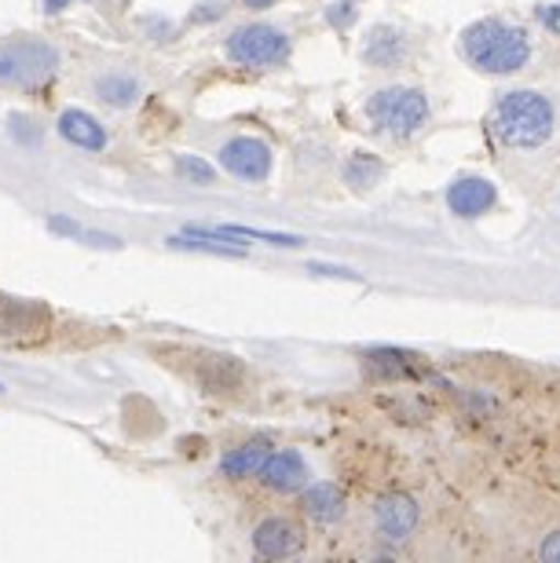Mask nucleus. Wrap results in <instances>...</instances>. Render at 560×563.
Masks as SVG:
<instances>
[{"mask_svg":"<svg viewBox=\"0 0 560 563\" xmlns=\"http://www.w3.org/2000/svg\"><path fill=\"white\" fill-rule=\"evenodd\" d=\"M59 70V52L41 37H15L0 44V85L4 88H37Z\"/></svg>","mask_w":560,"mask_h":563,"instance_id":"obj_3","label":"nucleus"},{"mask_svg":"<svg viewBox=\"0 0 560 563\" xmlns=\"http://www.w3.org/2000/svg\"><path fill=\"white\" fill-rule=\"evenodd\" d=\"M311 272H316V275H333V278H344V282H360V275L344 272V267H319V264H311Z\"/></svg>","mask_w":560,"mask_h":563,"instance_id":"obj_27","label":"nucleus"},{"mask_svg":"<svg viewBox=\"0 0 560 563\" xmlns=\"http://www.w3.org/2000/svg\"><path fill=\"white\" fill-rule=\"evenodd\" d=\"M59 136L66 143L81 146V151H103V146H107L103 125H99L88 110H63V114H59Z\"/></svg>","mask_w":560,"mask_h":563,"instance_id":"obj_15","label":"nucleus"},{"mask_svg":"<svg viewBox=\"0 0 560 563\" xmlns=\"http://www.w3.org/2000/svg\"><path fill=\"white\" fill-rule=\"evenodd\" d=\"M410 55V41L407 33L396 26H374L363 41V63L374 66V70H392V66H403Z\"/></svg>","mask_w":560,"mask_h":563,"instance_id":"obj_13","label":"nucleus"},{"mask_svg":"<svg viewBox=\"0 0 560 563\" xmlns=\"http://www.w3.org/2000/svg\"><path fill=\"white\" fill-rule=\"evenodd\" d=\"M250 11H264V8H275V0H242Z\"/></svg>","mask_w":560,"mask_h":563,"instance_id":"obj_29","label":"nucleus"},{"mask_svg":"<svg viewBox=\"0 0 560 563\" xmlns=\"http://www.w3.org/2000/svg\"><path fill=\"white\" fill-rule=\"evenodd\" d=\"M462 55L480 74H517L531 59V37L502 19H480L462 33Z\"/></svg>","mask_w":560,"mask_h":563,"instance_id":"obj_2","label":"nucleus"},{"mask_svg":"<svg viewBox=\"0 0 560 563\" xmlns=\"http://www.w3.org/2000/svg\"><path fill=\"white\" fill-rule=\"evenodd\" d=\"M327 22H330L333 30H349L352 22H355L352 0H338V4H330V8H327Z\"/></svg>","mask_w":560,"mask_h":563,"instance_id":"obj_23","label":"nucleus"},{"mask_svg":"<svg viewBox=\"0 0 560 563\" xmlns=\"http://www.w3.org/2000/svg\"><path fill=\"white\" fill-rule=\"evenodd\" d=\"M256 476H261V483L267 490L297 494V490H305V483H308V465L297 450H272V454L264 457V465Z\"/></svg>","mask_w":560,"mask_h":563,"instance_id":"obj_11","label":"nucleus"},{"mask_svg":"<svg viewBox=\"0 0 560 563\" xmlns=\"http://www.w3.org/2000/svg\"><path fill=\"white\" fill-rule=\"evenodd\" d=\"M96 96L110 107H132L140 99V81L129 74H103L96 81Z\"/></svg>","mask_w":560,"mask_h":563,"instance_id":"obj_20","label":"nucleus"},{"mask_svg":"<svg viewBox=\"0 0 560 563\" xmlns=\"http://www.w3.org/2000/svg\"><path fill=\"white\" fill-rule=\"evenodd\" d=\"M366 118L385 132V136H399L407 140L414 136L425 121H429V96L421 88H381L366 103Z\"/></svg>","mask_w":560,"mask_h":563,"instance_id":"obj_4","label":"nucleus"},{"mask_svg":"<svg viewBox=\"0 0 560 563\" xmlns=\"http://www.w3.org/2000/svg\"><path fill=\"white\" fill-rule=\"evenodd\" d=\"M48 322L52 311L41 300L0 297V336H33L48 330Z\"/></svg>","mask_w":560,"mask_h":563,"instance_id":"obj_10","label":"nucleus"},{"mask_svg":"<svg viewBox=\"0 0 560 563\" xmlns=\"http://www.w3.org/2000/svg\"><path fill=\"white\" fill-rule=\"evenodd\" d=\"M220 165L245 184H264L272 176V146L256 136H234L220 146Z\"/></svg>","mask_w":560,"mask_h":563,"instance_id":"obj_6","label":"nucleus"},{"mask_svg":"<svg viewBox=\"0 0 560 563\" xmlns=\"http://www.w3.org/2000/svg\"><path fill=\"white\" fill-rule=\"evenodd\" d=\"M195 377L198 385L212 391V396H231L245 385V369L234 355H220V352H209V355H198L195 363Z\"/></svg>","mask_w":560,"mask_h":563,"instance_id":"obj_12","label":"nucleus"},{"mask_svg":"<svg viewBox=\"0 0 560 563\" xmlns=\"http://www.w3.org/2000/svg\"><path fill=\"white\" fill-rule=\"evenodd\" d=\"M176 173H180L187 184H195V187H209L212 179H217V173H212V165L206 162V157H195V154L176 157Z\"/></svg>","mask_w":560,"mask_h":563,"instance_id":"obj_22","label":"nucleus"},{"mask_svg":"<svg viewBox=\"0 0 560 563\" xmlns=\"http://www.w3.org/2000/svg\"><path fill=\"white\" fill-rule=\"evenodd\" d=\"M363 363L374 377H421L425 374L418 355L392 352V347H374V352L363 355Z\"/></svg>","mask_w":560,"mask_h":563,"instance_id":"obj_17","label":"nucleus"},{"mask_svg":"<svg viewBox=\"0 0 560 563\" xmlns=\"http://www.w3.org/2000/svg\"><path fill=\"white\" fill-rule=\"evenodd\" d=\"M498 206V187L484 176H462L447 187V209L462 220H476Z\"/></svg>","mask_w":560,"mask_h":563,"instance_id":"obj_9","label":"nucleus"},{"mask_svg":"<svg viewBox=\"0 0 560 563\" xmlns=\"http://www.w3.org/2000/svg\"><path fill=\"white\" fill-rule=\"evenodd\" d=\"M223 52H228V59L234 66L267 70V66H278L289 59V37H286V30L267 26V22H250V26H239L228 33Z\"/></svg>","mask_w":560,"mask_h":563,"instance_id":"obj_5","label":"nucleus"},{"mask_svg":"<svg viewBox=\"0 0 560 563\" xmlns=\"http://www.w3.org/2000/svg\"><path fill=\"white\" fill-rule=\"evenodd\" d=\"M300 505H305V516L308 520H316L322 527H333L344 520V494L341 487H333V483H316V487L305 490V498H300Z\"/></svg>","mask_w":560,"mask_h":563,"instance_id":"obj_14","label":"nucleus"},{"mask_svg":"<svg viewBox=\"0 0 560 563\" xmlns=\"http://www.w3.org/2000/svg\"><path fill=\"white\" fill-rule=\"evenodd\" d=\"M557 132V107L546 92L517 88L506 92L491 110V136L513 151H535L546 146Z\"/></svg>","mask_w":560,"mask_h":563,"instance_id":"obj_1","label":"nucleus"},{"mask_svg":"<svg viewBox=\"0 0 560 563\" xmlns=\"http://www.w3.org/2000/svg\"><path fill=\"white\" fill-rule=\"evenodd\" d=\"M223 15V0H209V4H198V11H190V22H209Z\"/></svg>","mask_w":560,"mask_h":563,"instance_id":"obj_25","label":"nucleus"},{"mask_svg":"<svg viewBox=\"0 0 560 563\" xmlns=\"http://www.w3.org/2000/svg\"><path fill=\"white\" fill-rule=\"evenodd\" d=\"M341 176H344V184H349L352 190H371L381 184V176H385V162H381L377 154H352L349 162H344L341 168Z\"/></svg>","mask_w":560,"mask_h":563,"instance_id":"obj_18","label":"nucleus"},{"mask_svg":"<svg viewBox=\"0 0 560 563\" xmlns=\"http://www.w3.org/2000/svg\"><path fill=\"white\" fill-rule=\"evenodd\" d=\"M374 527L385 542H407L418 527V501L403 490H388L374 501Z\"/></svg>","mask_w":560,"mask_h":563,"instance_id":"obj_7","label":"nucleus"},{"mask_svg":"<svg viewBox=\"0 0 560 563\" xmlns=\"http://www.w3.org/2000/svg\"><path fill=\"white\" fill-rule=\"evenodd\" d=\"M173 250H190V253H206V256H228V261H242L245 250L239 245L217 239V234H198V231H184V234H173L169 239Z\"/></svg>","mask_w":560,"mask_h":563,"instance_id":"obj_19","label":"nucleus"},{"mask_svg":"<svg viewBox=\"0 0 560 563\" xmlns=\"http://www.w3.org/2000/svg\"><path fill=\"white\" fill-rule=\"evenodd\" d=\"M70 4H77V0H44V11H48V15H59V11Z\"/></svg>","mask_w":560,"mask_h":563,"instance_id":"obj_28","label":"nucleus"},{"mask_svg":"<svg viewBox=\"0 0 560 563\" xmlns=\"http://www.w3.org/2000/svg\"><path fill=\"white\" fill-rule=\"evenodd\" d=\"M539 556H542L546 563H560V531L546 534V542L539 545Z\"/></svg>","mask_w":560,"mask_h":563,"instance_id":"obj_26","label":"nucleus"},{"mask_svg":"<svg viewBox=\"0 0 560 563\" xmlns=\"http://www.w3.org/2000/svg\"><path fill=\"white\" fill-rule=\"evenodd\" d=\"M48 228L52 231H59V234H66V239H81V242H88V245H107V250H118V239H110V234H96V231H88V228H81V223H74V220H63V217H52L48 220Z\"/></svg>","mask_w":560,"mask_h":563,"instance_id":"obj_21","label":"nucleus"},{"mask_svg":"<svg viewBox=\"0 0 560 563\" xmlns=\"http://www.w3.org/2000/svg\"><path fill=\"white\" fill-rule=\"evenodd\" d=\"M535 15H539V22L546 30H560V0H553V4H539L535 8Z\"/></svg>","mask_w":560,"mask_h":563,"instance_id":"obj_24","label":"nucleus"},{"mask_svg":"<svg viewBox=\"0 0 560 563\" xmlns=\"http://www.w3.org/2000/svg\"><path fill=\"white\" fill-rule=\"evenodd\" d=\"M253 549L264 560H289L305 549V531L294 520H286V516H267L264 523H256Z\"/></svg>","mask_w":560,"mask_h":563,"instance_id":"obj_8","label":"nucleus"},{"mask_svg":"<svg viewBox=\"0 0 560 563\" xmlns=\"http://www.w3.org/2000/svg\"><path fill=\"white\" fill-rule=\"evenodd\" d=\"M272 443L267 439H253V443H242V446H234L228 450V454L220 457V472L228 479H245V476H256L264 465V457L272 454Z\"/></svg>","mask_w":560,"mask_h":563,"instance_id":"obj_16","label":"nucleus"}]
</instances>
